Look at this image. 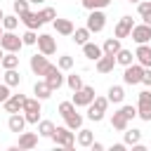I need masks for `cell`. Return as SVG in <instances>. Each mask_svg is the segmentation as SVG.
Returning a JSON list of instances; mask_svg holds the SVG:
<instances>
[{"instance_id": "cell-1", "label": "cell", "mask_w": 151, "mask_h": 151, "mask_svg": "<svg viewBox=\"0 0 151 151\" xmlns=\"http://www.w3.org/2000/svg\"><path fill=\"white\" fill-rule=\"evenodd\" d=\"M109 97H94V101L87 106V120H92V123H101L104 120V113H106V109H109Z\"/></svg>"}, {"instance_id": "cell-2", "label": "cell", "mask_w": 151, "mask_h": 151, "mask_svg": "<svg viewBox=\"0 0 151 151\" xmlns=\"http://www.w3.org/2000/svg\"><path fill=\"white\" fill-rule=\"evenodd\" d=\"M40 113H42L40 99H38V97H26V104H24L26 123H28V125H38V123H40Z\"/></svg>"}, {"instance_id": "cell-3", "label": "cell", "mask_w": 151, "mask_h": 151, "mask_svg": "<svg viewBox=\"0 0 151 151\" xmlns=\"http://www.w3.org/2000/svg\"><path fill=\"white\" fill-rule=\"evenodd\" d=\"M52 142H54L57 146H64V149H73V144H76V132H73L71 127H66V125H59V127H54Z\"/></svg>"}, {"instance_id": "cell-4", "label": "cell", "mask_w": 151, "mask_h": 151, "mask_svg": "<svg viewBox=\"0 0 151 151\" xmlns=\"http://www.w3.org/2000/svg\"><path fill=\"white\" fill-rule=\"evenodd\" d=\"M94 97H97V94H94V87H92V85H83L80 90L73 92L71 101L76 104V109H78V106H85V109H87V106L94 101Z\"/></svg>"}, {"instance_id": "cell-5", "label": "cell", "mask_w": 151, "mask_h": 151, "mask_svg": "<svg viewBox=\"0 0 151 151\" xmlns=\"http://www.w3.org/2000/svg\"><path fill=\"white\" fill-rule=\"evenodd\" d=\"M137 116L142 120H151V90H142L137 97Z\"/></svg>"}, {"instance_id": "cell-6", "label": "cell", "mask_w": 151, "mask_h": 151, "mask_svg": "<svg viewBox=\"0 0 151 151\" xmlns=\"http://www.w3.org/2000/svg\"><path fill=\"white\" fill-rule=\"evenodd\" d=\"M85 26H87L92 33H101V31L106 28V14H104V9H92V12L87 14Z\"/></svg>"}, {"instance_id": "cell-7", "label": "cell", "mask_w": 151, "mask_h": 151, "mask_svg": "<svg viewBox=\"0 0 151 151\" xmlns=\"http://www.w3.org/2000/svg\"><path fill=\"white\" fill-rule=\"evenodd\" d=\"M0 47H2L5 52H19V50L24 47V40H21V35H17L14 31H5L2 38H0Z\"/></svg>"}, {"instance_id": "cell-8", "label": "cell", "mask_w": 151, "mask_h": 151, "mask_svg": "<svg viewBox=\"0 0 151 151\" xmlns=\"http://www.w3.org/2000/svg\"><path fill=\"white\" fill-rule=\"evenodd\" d=\"M142 76H144V66H142L139 61H134V64L125 66V71H123V83H125V85H139V83H142Z\"/></svg>"}, {"instance_id": "cell-9", "label": "cell", "mask_w": 151, "mask_h": 151, "mask_svg": "<svg viewBox=\"0 0 151 151\" xmlns=\"http://www.w3.org/2000/svg\"><path fill=\"white\" fill-rule=\"evenodd\" d=\"M28 66H31V71H33V76H42L45 78V73L50 71V59L42 54V52H38V54H33L31 57V61H28Z\"/></svg>"}, {"instance_id": "cell-10", "label": "cell", "mask_w": 151, "mask_h": 151, "mask_svg": "<svg viewBox=\"0 0 151 151\" xmlns=\"http://www.w3.org/2000/svg\"><path fill=\"white\" fill-rule=\"evenodd\" d=\"M38 52H42L45 57H52L57 52V40L50 33H40L38 35Z\"/></svg>"}, {"instance_id": "cell-11", "label": "cell", "mask_w": 151, "mask_h": 151, "mask_svg": "<svg viewBox=\"0 0 151 151\" xmlns=\"http://www.w3.org/2000/svg\"><path fill=\"white\" fill-rule=\"evenodd\" d=\"M45 80L50 83V87H52V90H59V87L66 83V76H64V71H61L59 66H54V64H52V66H50V71L45 73Z\"/></svg>"}, {"instance_id": "cell-12", "label": "cell", "mask_w": 151, "mask_h": 151, "mask_svg": "<svg viewBox=\"0 0 151 151\" xmlns=\"http://www.w3.org/2000/svg\"><path fill=\"white\" fill-rule=\"evenodd\" d=\"M24 104H26V94H9L7 97V101H2V109L7 111V113H19V111H24Z\"/></svg>"}, {"instance_id": "cell-13", "label": "cell", "mask_w": 151, "mask_h": 151, "mask_svg": "<svg viewBox=\"0 0 151 151\" xmlns=\"http://www.w3.org/2000/svg\"><path fill=\"white\" fill-rule=\"evenodd\" d=\"M130 38L137 42V45H144V42H149L151 40V26L149 24H134V28H132V33H130Z\"/></svg>"}, {"instance_id": "cell-14", "label": "cell", "mask_w": 151, "mask_h": 151, "mask_svg": "<svg viewBox=\"0 0 151 151\" xmlns=\"http://www.w3.org/2000/svg\"><path fill=\"white\" fill-rule=\"evenodd\" d=\"M132 28H134V21H132V17H120L118 19V24H116V28H113V35L116 38H130V33H132Z\"/></svg>"}, {"instance_id": "cell-15", "label": "cell", "mask_w": 151, "mask_h": 151, "mask_svg": "<svg viewBox=\"0 0 151 151\" xmlns=\"http://www.w3.org/2000/svg\"><path fill=\"white\" fill-rule=\"evenodd\" d=\"M26 116H24V111H19V113H9V118H7V127H9V132H24L26 130Z\"/></svg>"}, {"instance_id": "cell-16", "label": "cell", "mask_w": 151, "mask_h": 151, "mask_svg": "<svg viewBox=\"0 0 151 151\" xmlns=\"http://www.w3.org/2000/svg\"><path fill=\"white\" fill-rule=\"evenodd\" d=\"M38 139H40L38 132H26V130H24V132H19V144H17V146H19L21 151H28V149H35V146H38Z\"/></svg>"}, {"instance_id": "cell-17", "label": "cell", "mask_w": 151, "mask_h": 151, "mask_svg": "<svg viewBox=\"0 0 151 151\" xmlns=\"http://www.w3.org/2000/svg\"><path fill=\"white\" fill-rule=\"evenodd\" d=\"M134 61H139L144 68H151V45H149V42L137 45V50H134Z\"/></svg>"}, {"instance_id": "cell-18", "label": "cell", "mask_w": 151, "mask_h": 151, "mask_svg": "<svg viewBox=\"0 0 151 151\" xmlns=\"http://www.w3.org/2000/svg\"><path fill=\"white\" fill-rule=\"evenodd\" d=\"M52 26H54V31L59 33V35H73V31H76V26H73V21L71 19H61V17H57L54 21H52Z\"/></svg>"}, {"instance_id": "cell-19", "label": "cell", "mask_w": 151, "mask_h": 151, "mask_svg": "<svg viewBox=\"0 0 151 151\" xmlns=\"http://www.w3.org/2000/svg\"><path fill=\"white\" fill-rule=\"evenodd\" d=\"M19 19H21V24H24L26 28H33V31L42 26L40 14H38V12H31V9H28V12H24V14H19Z\"/></svg>"}, {"instance_id": "cell-20", "label": "cell", "mask_w": 151, "mask_h": 151, "mask_svg": "<svg viewBox=\"0 0 151 151\" xmlns=\"http://www.w3.org/2000/svg\"><path fill=\"white\" fill-rule=\"evenodd\" d=\"M52 92H54V90L50 87V83H47L45 78H42V80H35V85H33V94H35L40 101L50 99V97H52Z\"/></svg>"}, {"instance_id": "cell-21", "label": "cell", "mask_w": 151, "mask_h": 151, "mask_svg": "<svg viewBox=\"0 0 151 151\" xmlns=\"http://www.w3.org/2000/svg\"><path fill=\"white\" fill-rule=\"evenodd\" d=\"M113 66H116V57H111V54H101V57L94 61V68H97L99 73H111Z\"/></svg>"}, {"instance_id": "cell-22", "label": "cell", "mask_w": 151, "mask_h": 151, "mask_svg": "<svg viewBox=\"0 0 151 151\" xmlns=\"http://www.w3.org/2000/svg\"><path fill=\"white\" fill-rule=\"evenodd\" d=\"M83 54H85L90 61H97V59L104 54V50H101V45H97V42H90V40H87V42L83 45Z\"/></svg>"}, {"instance_id": "cell-23", "label": "cell", "mask_w": 151, "mask_h": 151, "mask_svg": "<svg viewBox=\"0 0 151 151\" xmlns=\"http://www.w3.org/2000/svg\"><path fill=\"white\" fill-rule=\"evenodd\" d=\"M83 123H85V118H83L78 111H71L68 116H64V125H66V127H71L73 132H78V130L83 127Z\"/></svg>"}, {"instance_id": "cell-24", "label": "cell", "mask_w": 151, "mask_h": 151, "mask_svg": "<svg viewBox=\"0 0 151 151\" xmlns=\"http://www.w3.org/2000/svg\"><path fill=\"white\" fill-rule=\"evenodd\" d=\"M106 97H109L111 104H123V99H125V87H123V85H111L109 92H106Z\"/></svg>"}, {"instance_id": "cell-25", "label": "cell", "mask_w": 151, "mask_h": 151, "mask_svg": "<svg viewBox=\"0 0 151 151\" xmlns=\"http://www.w3.org/2000/svg\"><path fill=\"white\" fill-rule=\"evenodd\" d=\"M76 142H78V146L90 149V146H92V142H94V132H92V130H87V127H80V130H78Z\"/></svg>"}, {"instance_id": "cell-26", "label": "cell", "mask_w": 151, "mask_h": 151, "mask_svg": "<svg viewBox=\"0 0 151 151\" xmlns=\"http://www.w3.org/2000/svg\"><path fill=\"white\" fill-rule=\"evenodd\" d=\"M123 45H120V38H106L104 40V45H101V50H104V54H111V57H116L118 54V50H120Z\"/></svg>"}, {"instance_id": "cell-27", "label": "cell", "mask_w": 151, "mask_h": 151, "mask_svg": "<svg viewBox=\"0 0 151 151\" xmlns=\"http://www.w3.org/2000/svg\"><path fill=\"white\" fill-rule=\"evenodd\" d=\"M116 64H120L123 68H125V66H130V64H134V52H132V50L120 47V50H118V54H116Z\"/></svg>"}, {"instance_id": "cell-28", "label": "cell", "mask_w": 151, "mask_h": 151, "mask_svg": "<svg viewBox=\"0 0 151 151\" xmlns=\"http://www.w3.org/2000/svg\"><path fill=\"white\" fill-rule=\"evenodd\" d=\"M111 127H113V130H118V132H125V130L130 127V120H127L120 111H116V113L111 116Z\"/></svg>"}, {"instance_id": "cell-29", "label": "cell", "mask_w": 151, "mask_h": 151, "mask_svg": "<svg viewBox=\"0 0 151 151\" xmlns=\"http://www.w3.org/2000/svg\"><path fill=\"white\" fill-rule=\"evenodd\" d=\"M123 142H125L127 146L139 144V142H142V130H137V127H127V130L123 132Z\"/></svg>"}, {"instance_id": "cell-30", "label": "cell", "mask_w": 151, "mask_h": 151, "mask_svg": "<svg viewBox=\"0 0 151 151\" xmlns=\"http://www.w3.org/2000/svg\"><path fill=\"white\" fill-rule=\"evenodd\" d=\"M90 35H92V31H90L87 26H80V28H76V31H73V35H71V38H73V42H76V45H80V47H83V45L90 40Z\"/></svg>"}, {"instance_id": "cell-31", "label": "cell", "mask_w": 151, "mask_h": 151, "mask_svg": "<svg viewBox=\"0 0 151 151\" xmlns=\"http://www.w3.org/2000/svg\"><path fill=\"white\" fill-rule=\"evenodd\" d=\"M137 12H139L142 21L151 26V0H139L137 2Z\"/></svg>"}, {"instance_id": "cell-32", "label": "cell", "mask_w": 151, "mask_h": 151, "mask_svg": "<svg viewBox=\"0 0 151 151\" xmlns=\"http://www.w3.org/2000/svg\"><path fill=\"white\" fill-rule=\"evenodd\" d=\"M9 87H19L21 85V73L17 68H5V78H2Z\"/></svg>"}, {"instance_id": "cell-33", "label": "cell", "mask_w": 151, "mask_h": 151, "mask_svg": "<svg viewBox=\"0 0 151 151\" xmlns=\"http://www.w3.org/2000/svg\"><path fill=\"white\" fill-rule=\"evenodd\" d=\"M0 66L2 68H19V52H5Z\"/></svg>"}, {"instance_id": "cell-34", "label": "cell", "mask_w": 151, "mask_h": 151, "mask_svg": "<svg viewBox=\"0 0 151 151\" xmlns=\"http://www.w3.org/2000/svg\"><path fill=\"white\" fill-rule=\"evenodd\" d=\"M38 134L52 139V134H54V123H52V120H40V123H38Z\"/></svg>"}, {"instance_id": "cell-35", "label": "cell", "mask_w": 151, "mask_h": 151, "mask_svg": "<svg viewBox=\"0 0 151 151\" xmlns=\"http://www.w3.org/2000/svg\"><path fill=\"white\" fill-rule=\"evenodd\" d=\"M80 2H83V7H85L87 12H92V9H104V7L111 5V0H80Z\"/></svg>"}, {"instance_id": "cell-36", "label": "cell", "mask_w": 151, "mask_h": 151, "mask_svg": "<svg viewBox=\"0 0 151 151\" xmlns=\"http://www.w3.org/2000/svg\"><path fill=\"white\" fill-rule=\"evenodd\" d=\"M19 14H5V19H2V28L5 31H14L17 26H19Z\"/></svg>"}, {"instance_id": "cell-37", "label": "cell", "mask_w": 151, "mask_h": 151, "mask_svg": "<svg viewBox=\"0 0 151 151\" xmlns=\"http://www.w3.org/2000/svg\"><path fill=\"white\" fill-rule=\"evenodd\" d=\"M38 14H40L42 24H47V21H54V19H57V9H54V7H42Z\"/></svg>"}, {"instance_id": "cell-38", "label": "cell", "mask_w": 151, "mask_h": 151, "mask_svg": "<svg viewBox=\"0 0 151 151\" xmlns=\"http://www.w3.org/2000/svg\"><path fill=\"white\" fill-rule=\"evenodd\" d=\"M57 66H59L61 71H71V68H73V57H71V54H61V57L57 59Z\"/></svg>"}, {"instance_id": "cell-39", "label": "cell", "mask_w": 151, "mask_h": 151, "mask_svg": "<svg viewBox=\"0 0 151 151\" xmlns=\"http://www.w3.org/2000/svg\"><path fill=\"white\" fill-rule=\"evenodd\" d=\"M66 85H68V87H71V90L76 92V90H80V87H83L85 83H83V78H80V76L71 73V76H66Z\"/></svg>"}, {"instance_id": "cell-40", "label": "cell", "mask_w": 151, "mask_h": 151, "mask_svg": "<svg viewBox=\"0 0 151 151\" xmlns=\"http://www.w3.org/2000/svg\"><path fill=\"white\" fill-rule=\"evenodd\" d=\"M127 120H132V118H137V106H132V104H120V109H118Z\"/></svg>"}, {"instance_id": "cell-41", "label": "cell", "mask_w": 151, "mask_h": 151, "mask_svg": "<svg viewBox=\"0 0 151 151\" xmlns=\"http://www.w3.org/2000/svg\"><path fill=\"white\" fill-rule=\"evenodd\" d=\"M21 40H24V45H38V33L33 28H26V33L21 35Z\"/></svg>"}, {"instance_id": "cell-42", "label": "cell", "mask_w": 151, "mask_h": 151, "mask_svg": "<svg viewBox=\"0 0 151 151\" xmlns=\"http://www.w3.org/2000/svg\"><path fill=\"white\" fill-rule=\"evenodd\" d=\"M28 0H14L12 2V7H14V14H24V12H28Z\"/></svg>"}, {"instance_id": "cell-43", "label": "cell", "mask_w": 151, "mask_h": 151, "mask_svg": "<svg viewBox=\"0 0 151 151\" xmlns=\"http://www.w3.org/2000/svg\"><path fill=\"white\" fill-rule=\"evenodd\" d=\"M71 111H76V104H73V101H61V104H59V116H61V118L68 116Z\"/></svg>"}, {"instance_id": "cell-44", "label": "cell", "mask_w": 151, "mask_h": 151, "mask_svg": "<svg viewBox=\"0 0 151 151\" xmlns=\"http://www.w3.org/2000/svg\"><path fill=\"white\" fill-rule=\"evenodd\" d=\"M9 90H12V87H9V85H7L5 80H2V83H0V104H2V101H7V97L12 94Z\"/></svg>"}, {"instance_id": "cell-45", "label": "cell", "mask_w": 151, "mask_h": 151, "mask_svg": "<svg viewBox=\"0 0 151 151\" xmlns=\"http://www.w3.org/2000/svg\"><path fill=\"white\" fill-rule=\"evenodd\" d=\"M142 83L146 87H151V68H144V76H142Z\"/></svg>"}, {"instance_id": "cell-46", "label": "cell", "mask_w": 151, "mask_h": 151, "mask_svg": "<svg viewBox=\"0 0 151 151\" xmlns=\"http://www.w3.org/2000/svg\"><path fill=\"white\" fill-rule=\"evenodd\" d=\"M125 146H127L125 142H118V144H113V146H111V151H125Z\"/></svg>"}, {"instance_id": "cell-47", "label": "cell", "mask_w": 151, "mask_h": 151, "mask_svg": "<svg viewBox=\"0 0 151 151\" xmlns=\"http://www.w3.org/2000/svg\"><path fill=\"white\" fill-rule=\"evenodd\" d=\"M90 149H92V151H104V144H101V142H92Z\"/></svg>"}, {"instance_id": "cell-48", "label": "cell", "mask_w": 151, "mask_h": 151, "mask_svg": "<svg viewBox=\"0 0 151 151\" xmlns=\"http://www.w3.org/2000/svg\"><path fill=\"white\" fill-rule=\"evenodd\" d=\"M28 2H31V5H42L45 0H28Z\"/></svg>"}, {"instance_id": "cell-49", "label": "cell", "mask_w": 151, "mask_h": 151, "mask_svg": "<svg viewBox=\"0 0 151 151\" xmlns=\"http://www.w3.org/2000/svg\"><path fill=\"white\" fill-rule=\"evenodd\" d=\"M2 57H5V50L0 47V64H2Z\"/></svg>"}, {"instance_id": "cell-50", "label": "cell", "mask_w": 151, "mask_h": 151, "mask_svg": "<svg viewBox=\"0 0 151 151\" xmlns=\"http://www.w3.org/2000/svg\"><path fill=\"white\" fill-rule=\"evenodd\" d=\"M2 19H5V12H2V9H0V24H2Z\"/></svg>"}, {"instance_id": "cell-51", "label": "cell", "mask_w": 151, "mask_h": 151, "mask_svg": "<svg viewBox=\"0 0 151 151\" xmlns=\"http://www.w3.org/2000/svg\"><path fill=\"white\" fill-rule=\"evenodd\" d=\"M2 33H5V28H2V24H0V38H2Z\"/></svg>"}, {"instance_id": "cell-52", "label": "cell", "mask_w": 151, "mask_h": 151, "mask_svg": "<svg viewBox=\"0 0 151 151\" xmlns=\"http://www.w3.org/2000/svg\"><path fill=\"white\" fill-rule=\"evenodd\" d=\"M127 2H139V0H127Z\"/></svg>"}]
</instances>
